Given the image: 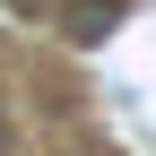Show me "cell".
<instances>
[{"label":"cell","mask_w":156,"mask_h":156,"mask_svg":"<svg viewBox=\"0 0 156 156\" xmlns=\"http://www.w3.org/2000/svg\"><path fill=\"white\" fill-rule=\"evenodd\" d=\"M113 26H122V9H113V0H78V9H69V44H104Z\"/></svg>","instance_id":"cell-1"},{"label":"cell","mask_w":156,"mask_h":156,"mask_svg":"<svg viewBox=\"0 0 156 156\" xmlns=\"http://www.w3.org/2000/svg\"><path fill=\"white\" fill-rule=\"evenodd\" d=\"M0 156H9V113H0Z\"/></svg>","instance_id":"cell-2"}]
</instances>
